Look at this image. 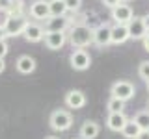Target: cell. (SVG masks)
<instances>
[{
    "label": "cell",
    "mask_w": 149,
    "mask_h": 139,
    "mask_svg": "<svg viewBox=\"0 0 149 139\" xmlns=\"http://www.w3.org/2000/svg\"><path fill=\"white\" fill-rule=\"evenodd\" d=\"M132 17H134L132 8L127 6L125 2H121L119 6L112 9V21H116V24H127L129 21H132Z\"/></svg>",
    "instance_id": "cell-8"
},
{
    "label": "cell",
    "mask_w": 149,
    "mask_h": 139,
    "mask_svg": "<svg viewBox=\"0 0 149 139\" xmlns=\"http://www.w3.org/2000/svg\"><path fill=\"white\" fill-rule=\"evenodd\" d=\"M49 124L54 132H67L73 126V115L67 109H54L49 117Z\"/></svg>",
    "instance_id": "cell-2"
},
{
    "label": "cell",
    "mask_w": 149,
    "mask_h": 139,
    "mask_svg": "<svg viewBox=\"0 0 149 139\" xmlns=\"http://www.w3.org/2000/svg\"><path fill=\"white\" fill-rule=\"evenodd\" d=\"M65 106L69 109H80L86 106V95L80 89H71L65 95Z\"/></svg>",
    "instance_id": "cell-11"
},
{
    "label": "cell",
    "mask_w": 149,
    "mask_h": 139,
    "mask_svg": "<svg viewBox=\"0 0 149 139\" xmlns=\"http://www.w3.org/2000/svg\"><path fill=\"white\" fill-rule=\"evenodd\" d=\"M140 132H142V130H140V126L134 122L132 119H129L127 124H125L123 130H121V136H123L125 139H136V137L140 136Z\"/></svg>",
    "instance_id": "cell-18"
},
{
    "label": "cell",
    "mask_w": 149,
    "mask_h": 139,
    "mask_svg": "<svg viewBox=\"0 0 149 139\" xmlns=\"http://www.w3.org/2000/svg\"><path fill=\"white\" fill-rule=\"evenodd\" d=\"M4 69H6V61H4V58H0V72H4Z\"/></svg>",
    "instance_id": "cell-32"
},
{
    "label": "cell",
    "mask_w": 149,
    "mask_h": 139,
    "mask_svg": "<svg viewBox=\"0 0 149 139\" xmlns=\"http://www.w3.org/2000/svg\"><path fill=\"white\" fill-rule=\"evenodd\" d=\"M93 45L101 46V48L112 45V26H108V24L97 26L93 30Z\"/></svg>",
    "instance_id": "cell-6"
},
{
    "label": "cell",
    "mask_w": 149,
    "mask_h": 139,
    "mask_svg": "<svg viewBox=\"0 0 149 139\" xmlns=\"http://www.w3.org/2000/svg\"><path fill=\"white\" fill-rule=\"evenodd\" d=\"M99 132H101L99 122H95V120H84L78 136H80V139H95L99 136Z\"/></svg>",
    "instance_id": "cell-15"
},
{
    "label": "cell",
    "mask_w": 149,
    "mask_h": 139,
    "mask_svg": "<svg viewBox=\"0 0 149 139\" xmlns=\"http://www.w3.org/2000/svg\"><path fill=\"white\" fill-rule=\"evenodd\" d=\"M130 39L127 24H116L112 26V45H123Z\"/></svg>",
    "instance_id": "cell-16"
},
{
    "label": "cell",
    "mask_w": 149,
    "mask_h": 139,
    "mask_svg": "<svg viewBox=\"0 0 149 139\" xmlns=\"http://www.w3.org/2000/svg\"><path fill=\"white\" fill-rule=\"evenodd\" d=\"M106 109H108V113H119V111L125 109V102L116 98V96H110L108 102H106Z\"/></svg>",
    "instance_id": "cell-21"
},
{
    "label": "cell",
    "mask_w": 149,
    "mask_h": 139,
    "mask_svg": "<svg viewBox=\"0 0 149 139\" xmlns=\"http://www.w3.org/2000/svg\"><path fill=\"white\" fill-rule=\"evenodd\" d=\"M26 24H28V21L24 17H6V21H4V28L8 32V37L22 35Z\"/></svg>",
    "instance_id": "cell-5"
},
{
    "label": "cell",
    "mask_w": 149,
    "mask_h": 139,
    "mask_svg": "<svg viewBox=\"0 0 149 139\" xmlns=\"http://www.w3.org/2000/svg\"><path fill=\"white\" fill-rule=\"evenodd\" d=\"M71 26L67 17H49L45 21V32H65Z\"/></svg>",
    "instance_id": "cell-13"
},
{
    "label": "cell",
    "mask_w": 149,
    "mask_h": 139,
    "mask_svg": "<svg viewBox=\"0 0 149 139\" xmlns=\"http://www.w3.org/2000/svg\"><path fill=\"white\" fill-rule=\"evenodd\" d=\"M65 6H67V11H78L82 6V0H65Z\"/></svg>",
    "instance_id": "cell-24"
},
{
    "label": "cell",
    "mask_w": 149,
    "mask_h": 139,
    "mask_svg": "<svg viewBox=\"0 0 149 139\" xmlns=\"http://www.w3.org/2000/svg\"><path fill=\"white\" fill-rule=\"evenodd\" d=\"M45 139H58V137H54V136H49V137H45Z\"/></svg>",
    "instance_id": "cell-33"
},
{
    "label": "cell",
    "mask_w": 149,
    "mask_h": 139,
    "mask_svg": "<svg viewBox=\"0 0 149 139\" xmlns=\"http://www.w3.org/2000/svg\"><path fill=\"white\" fill-rule=\"evenodd\" d=\"M127 28H129V35H130V39H134V41L143 39V37L147 35V30H146V26H143L142 17H132V21H129V22H127Z\"/></svg>",
    "instance_id": "cell-12"
},
{
    "label": "cell",
    "mask_w": 149,
    "mask_h": 139,
    "mask_svg": "<svg viewBox=\"0 0 149 139\" xmlns=\"http://www.w3.org/2000/svg\"><path fill=\"white\" fill-rule=\"evenodd\" d=\"M132 120L140 126V130H149V111H138Z\"/></svg>",
    "instance_id": "cell-22"
},
{
    "label": "cell",
    "mask_w": 149,
    "mask_h": 139,
    "mask_svg": "<svg viewBox=\"0 0 149 139\" xmlns=\"http://www.w3.org/2000/svg\"><path fill=\"white\" fill-rule=\"evenodd\" d=\"M127 115L123 113V111H119V113H108V117H106V126L108 130L112 132H121L123 126L127 124Z\"/></svg>",
    "instance_id": "cell-14"
},
{
    "label": "cell",
    "mask_w": 149,
    "mask_h": 139,
    "mask_svg": "<svg viewBox=\"0 0 149 139\" xmlns=\"http://www.w3.org/2000/svg\"><path fill=\"white\" fill-rule=\"evenodd\" d=\"M119 4H121V0H102V6L108 8V9H114L116 6H119Z\"/></svg>",
    "instance_id": "cell-26"
},
{
    "label": "cell",
    "mask_w": 149,
    "mask_h": 139,
    "mask_svg": "<svg viewBox=\"0 0 149 139\" xmlns=\"http://www.w3.org/2000/svg\"><path fill=\"white\" fill-rule=\"evenodd\" d=\"M110 95L116 96V98H119V100H123V102H127L136 95V87H134V83L129 82V80H118L116 83H112Z\"/></svg>",
    "instance_id": "cell-3"
},
{
    "label": "cell",
    "mask_w": 149,
    "mask_h": 139,
    "mask_svg": "<svg viewBox=\"0 0 149 139\" xmlns=\"http://www.w3.org/2000/svg\"><path fill=\"white\" fill-rule=\"evenodd\" d=\"M67 41L73 45V48H86L93 43V30L86 24H74L69 30Z\"/></svg>",
    "instance_id": "cell-1"
},
{
    "label": "cell",
    "mask_w": 149,
    "mask_h": 139,
    "mask_svg": "<svg viewBox=\"0 0 149 139\" xmlns=\"http://www.w3.org/2000/svg\"><path fill=\"white\" fill-rule=\"evenodd\" d=\"M69 63H71V67L74 71H88L91 65V56L84 48H77L69 56Z\"/></svg>",
    "instance_id": "cell-4"
},
{
    "label": "cell",
    "mask_w": 149,
    "mask_h": 139,
    "mask_svg": "<svg viewBox=\"0 0 149 139\" xmlns=\"http://www.w3.org/2000/svg\"><path fill=\"white\" fill-rule=\"evenodd\" d=\"M30 17L36 21H47L50 17V9L47 0H36L30 4Z\"/></svg>",
    "instance_id": "cell-10"
},
{
    "label": "cell",
    "mask_w": 149,
    "mask_h": 139,
    "mask_svg": "<svg viewBox=\"0 0 149 139\" xmlns=\"http://www.w3.org/2000/svg\"><path fill=\"white\" fill-rule=\"evenodd\" d=\"M13 0H0V11H8Z\"/></svg>",
    "instance_id": "cell-27"
},
{
    "label": "cell",
    "mask_w": 149,
    "mask_h": 139,
    "mask_svg": "<svg viewBox=\"0 0 149 139\" xmlns=\"http://www.w3.org/2000/svg\"><path fill=\"white\" fill-rule=\"evenodd\" d=\"M8 52H9V46L6 43V39H2V41H0V58H6Z\"/></svg>",
    "instance_id": "cell-25"
},
{
    "label": "cell",
    "mask_w": 149,
    "mask_h": 139,
    "mask_svg": "<svg viewBox=\"0 0 149 139\" xmlns=\"http://www.w3.org/2000/svg\"><path fill=\"white\" fill-rule=\"evenodd\" d=\"M121 2H129V0H121Z\"/></svg>",
    "instance_id": "cell-35"
},
{
    "label": "cell",
    "mask_w": 149,
    "mask_h": 139,
    "mask_svg": "<svg viewBox=\"0 0 149 139\" xmlns=\"http://www.w3.org/2000/svg\"><path fill=\"white\" fill-rule=\"evenodd\" d=\"M142 43H143V48H146L147 52H149V32H147V35L142 39Z\"/></svg>",
    "instance_id": "cell-29"
},
{
    "label": "cell",
    "mask_w": 149,
    "mask_h": 139,
    "mask_svg": "<svg viewBox=\"0 0 149 139\" xmlns=\"http://www.w3.org/2000/svg\"><path fill=\"white\" fill-rule=\"evenodd\" d=\"M146 87H147V91H149V80H146Z\"/></svg>",
    "instance_id": "cell-34"
},
{
    "label": "cell",
    "mask_w": 149,
    "mask_h": 139,
    "mask_svg": "<svg viewBox=\"0 0 149 139\" xmlns=\"http://www.w3.org/2000/svg\"><path fill=\"white\" fill-rule=\"evenodd\" d=\"M136 139H149V130H142V132H140V136H138Z\"/></svg>",
    "instance_id": "cell-28"
},
{
    "label": "cell",
    "mask_w": 149,
    "mask_h": 139,
    "mask_svg": "<svg viewBox=\"0 0 149 139\" xmlns=\"http://www.w3.org/2000/svg\"><path fill=\"white\" fill-rule=\"evenodd\" d=\"M43 41H45V46L49 50H60L67 43V34L65 32H47Z\"/></svg>",
    "instance_id": "cell-9"
},
{
    "label": "cell",
    "mask_w": 149,
    "mask_h": 139,
    "mask_svg": "<svg viewBox=\"0 0 149 139\" xmlns=\"http://www.w3.org/2000/svg\"><path fill=\"white\" fill-rule=\"evenodd\" d=\"M45 28L41 24H37V22H28L24 32H22V37L28 41V43H39V41L45 39Z\"/></svg>",
    "instance_id": "cell-7"
},
{
    "label": "cell",
    "mask_w": 149,
    "mask_h": 139,
    "mask_svg": "<svg viewBox=\"0 0 149 139\" xmlns=\"http://www.w3.org/2000/svg\"><path fill=\"white\" fill-rule=\"evenodd\" d=\"M6 37H8V32H6V28H4V24H2L0 26V41L6 39Z\"/></svg>",
    "instance_id": "cell-30"
},
{
    "label": "cell",
    "mask_w": 149,
    "mask_h": 139,
    "mask_svg": "<svg viewBox=\"0 0 149 139\" xmlns=\"http://www.w3.org/2000/svg\"><path fill=\"white\" fill-rule=\"evenodd\" d=\"M142 21H143V26H146V30L149 32V13H147V15H143V17H142Z\"/></svg>",
    "instance_id": "cell-31"
},
{
    "label": "cell",
    "mask_w": 149,
    "mask_h": 139,
    "mask_svg": "<svg viewBox=\"0 0 149 139\" xmlns=\"http://www.w3.org/2000/svg\"><path fill=\"white\" fill-rule=\"evenodd\" d=\"M49 9H50V17H65V13H67L65 0H50Z\"/></svg>",
    "instance_id": "cell-19"
},
{
    "label": "cell",
    "mask_w": 149,
    "mask_h": 139,
    "mask_svg": "<svg viewBox=\"0 0 149 139\" xmlns=\"http://www.w3.org/2000/svg\"><path fill=\"white\" fill-rule=\"evenodd\" d=\"M138 76L142 80H149V59H143L138 65Z\"/></svg>",
    "instance_id": "cell-23"
},
{
    "label": "cell",
    "mask_w": 149,
    "mask_h": 139,
    "mask_svg": "<svg viewBox=\"0 0 149 139\" xmlns=\"http://www.w3.org/2000/svg\"><path fill=\"white\" fill-rule=\"evenodd\" d=\"M6 13H8V17H24V4H22V0H13Z\"/></svg>",
    "instance_id": "cell-20"
},
{
    "label": "cell",
    "mask_w": 149,
    "mask_h": 139,
    "mask_svg": "<svg viewBox=\"0 0 149 139\" xmlns=\"http://www.w3.org/2000/svg\"><path fill=\"white\" fill-rule=\"evenodd\" d=\"M15 69L21 74H32L36 71V59L32 56H21L15 63Z\"/></svg>",
    "instance_id": "cell-17"
}]
</instances>
